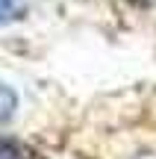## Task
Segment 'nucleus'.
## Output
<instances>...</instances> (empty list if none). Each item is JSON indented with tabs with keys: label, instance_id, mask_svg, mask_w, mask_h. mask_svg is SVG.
<instances>
[{
	"label": "nucleus",
	"instance_id": "nucleus-1",
	"mask_svg": "<svg viewBox=\"0 0 156 159\" xmlns=\"http://www.w3.org/2000/svg\"><path fill=\"white\" fill-rule=\"evenodd\" d=\"M15 106H18V97H15V91H12L9 85H3V83H0V121L12 118Z\"/></svg>",
	"mask_w": 156,
	"mask_h": 159
},
{
	"label": "nucleus",
	"instance_id": "nucleus-3",
	"mask_svg": "<svg viewBox=\"0 0 156 159\" xmlns=\"http://www.w3.org/2000/svg\"><path fill=\"white\" fill-rule=\"evenodd\" d=\"M0 159H15V148H12V144H6L3 139H0Z\"/></svg>",
	"mask_w": 156,
	"mask_h": 159
},
{
	"label": "nucleus",
	"instance_id": "nucleus-2",
	"mask_svg": "<svg viewBox=\"0 0 156 159\" xmlns=\"http://www.w3.org/2000/svg\"><path fill=\"white\" fill-rule=\"evenodd\" d=\"M12 12H15V0H0V21H6Z\"/></svg>",
	"mask_w": 156,
	"mask_h": 159
}]
</instances>
